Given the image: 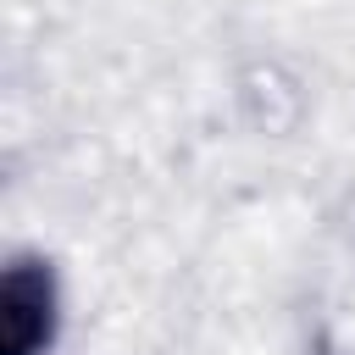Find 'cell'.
<instances>
[{
  "label": "cell",
  "mask_w": 355,
  "mask_h": 355,
  "mask_svg": "<svg viewBox=\"0 0 355 355\" xmlns=\"http://www.w3.org/2000/svg\"><path fill=\"white\" fill-rule=\"evenodd\" d=\"M55 333V283L44 266H11L0 283V349L39 355Z\"/></svg>",
  "instance_id": "1"
}]
</instances>
